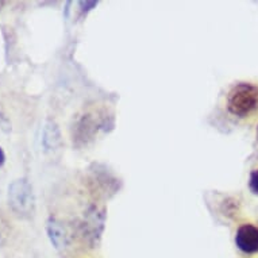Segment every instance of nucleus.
Instances as JSON below:
<instances>
[{
    "label": "nucleus",
    "mask_w": 258,
    "mask_h": 258,
    "mask_svg": "<svg viewBox=\"0 0 258 258\" xmlns=\"http://www.w3.org/2000/svg\"><path fill=\"white\" fill-rule=\"evenodd\" d=\"M257 138H258V126H257Z\"/></svg>",
    "instance_id": "9"
},
{
    "label": "nucleus",
    "mask_w": 258,
    "mask_h": 258,
    "mask_svg": "<svg viewBox=\"0 0 258 258\" xmlns=\"http://www.w3.org/2000/svg\"><path fill=\"white\" fill-rule=\"evenodd\" d=\"M227 110L237 118L246 119L258 111V87L251 83L235 84L227 93Z\"/></svg>",
    "instance_id": "1"
},
{
    "label": "nucleus",
    "mask_w": 258,
    "mask_h": 258,
    "mask_svg": "<svg viewBox=\"0 0 258 258\" xmlns=\"http://www.w3.org/2000/svg\"><path fill=\"white\" fill-rule=\"evenodd\" d=\"M6 162V154H5V150L0 148V166L5 165Z\"/></svg>",
    "instance_id": "8"
},
{
    "label": "nucleus",
    "mask_w": 258,
    "mask_h": 258,
    "mask_svg": "<svg viewBox=\"0 0 258 258\" xmlns=\"http://www.w3.org/2000/svg\"><path fill=\"white\" fill-rule=\"evenodd\" d=\"M235 246L245 254L258 253V226L253 223H243L235 233Z\"/></svg>",
    "instance_id": "3"
},
{
    "label": "nucleus",
    "mask_w": 258,
    "mask_h": 258,
    "mask_svg": "<svg viewBox=\"0 0 258 258\" xmlns=\"http://www.w3.org/2000/svg\"><path fill=\"white\" fill-rule=\"evenodd\" d=\"M9 204L19 215H29L33 211V188L26 178H19L9 186Z\"/></svg>",
    "instance_id": "2"
},
{
    "label": "nucleus",
    "mask_w": 258,
    "mask_h": 258,
    "mask_svg": "<svg viewBox=\"0 0 258 258\" xmlns=\"http://www.w3.org/2000/svg\"><path fill=\"white\" fill-rule=\"evenodd\" d=\"M0 130L5 133L11 132V123L7 118H6V115H3L0 112Z\"/></svg>",
    "instance_id": "7"
},
{
    "label": "nucleus",
    "mask_w": 258,
    "mask_h": 258,
    "mask_svg": "<svg viewBox=\"0 0 258 258\" xmlns=\"http://www.w3.org/2000/svg\"><path fill=\"white\" fill-rule=\"evenodd\" d=\"M47 234H49V238H50L51 243L54 245V247L61 249L65 245V233H63V229L55 220H49L47 222Z\"/></svg>",
    "instance_id": "4"
},
{
    "label": "nucleus",
    "mask_w": 258,
    "mask_h": 258,
    "mask_svg": "<svg viewBox=\"0 0 258 258\" xmlns=\"http://www.w3.org/2000/svg\"><path fill=\"white\" fill-rule=\"evenodd\" d=\"M249 189L251 194L258 196V168L253 169L249 174Z\"/></svg>",
    "instance_id": "6"
},
{
    "label": "nucleus",
    "mask_w": 258,
    "mask_h": 258,
    "mask_svg": "<svg viewBox=\"0 0 258 258\" xmlns=\"http://www.w3.org/2000/svg\"><path fill=\"white\" fill-rule=\"evenodd\" d=\"M59 142V134L58 130H57V126L54 123L49 122L43 130V138H42V144L43 146L47 149V150H51L57 146V144Z\"/></svg>",
    "instance_id": "5"
}]
</instances>
